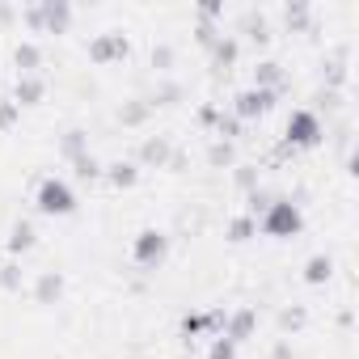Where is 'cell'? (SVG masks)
<instances>
[{"label":"cell","mask_w":359,"mask_h":359,"mask_svg":"<svg viewBox=\"0 0 359 359\" xmlns=\"http://www.w3.org/2000/svg\"><path fill=\"white\" fill-rule=\"evenodd\" d=\"M258 229H262L266 237H275V241H292V237H300V229H304V212H300V203H292V199H271L266 212H262V220H258Z\"/></svg>","instance_id":"6da1fadb"},{"label":"cell","mask_w":359,"mask_h":359,"mask_svg":"<svg viewBox=\"0 0 359 359\" xmlns=\"http://www.w3.org/2000/svg\"><path fill=\"white\" fill-rule=\"evenodd\" d=\"M34 208L43 216H72L76 212V191L64 182V177H43L34 191Z\"/></svg>","instance_id":"7a4b0ae2"},{"label":"cell","mask_w":359,"mask_h":359,"mask_svg":"<svg viewBox=\"0 0 359 359\" xmlns=\"http://www.w3.org/2000/svg\"><path fill=\"white\" fill-rule=\"evenodd\" d=\"M325 140V127L313 110H292L287 127H283V144L287 148H317Z\"/></svg>","instance_id":"3957f363"},{"label":"cell","mask_w":359,"mask_h":359,"mask_svg":"<svg viewBox=\"0 0 359 359\" xmlns=\"http://www.w3.org/2000/svg\"><path fill=\"white\" fill-rule=\"evenodd\" d=\"M165 258H169V237H165L161 229H144V233H135V241H131V262H135V266L156 271Z\"/></svg>","instance_id":"277c9868"},{"label":"cell","mask_w":359,"mask_h":359,"mask_svg":"<svg viewBox=\"0 0 359 359\" xmlns=\"http://www.w3.org/2000/svg\"><path fill=\"white\" fill-rule=\"evenodd\" d=\"M275 102H279V93H271V89H241L237 97H233V118L237 123H254V118H262V114H271L275 110Z\"/></svg>","instance_id":"5b68a950"},{"label":"cell","mask_w":359,"mask_h":359,"mask_svg":"<svg viewBox=\"0 0 359 359\" xmlns=\"http://www.w3.org/2000/svg\"><path fill=\"white\" fill-rule=\"evenodd\" d=\"M131 51V43H127V34H118V30H106V34H97L93 43H89V60L93 64H114V60H123Z\"/></svg>","instance_id":"8992f818"},{"label":"cell","mask_w":359,"mask_h":359,"mask_svg":"<svg viewBox=\"0 0 359 359\" xmlns=\"http://www.w3.org/2000/svg\"><path fill=\"white\" fill-rule=\"evenodd\" d=\"M39 13H43V34H64L72 26V5L68 0H43Z\"/></svg>","instance_id":"52a82bcc"},{"label":"cell","mask_w":359,"mask_h":359,"mask_svg":"<svg viewBox=\"0 0 359 359\" xmlns=\"http://www.w3.org/2000/svg\"><path fill=\"white\" fill-rule=\"evenodd\" d=\"M254 330H258V313H254V309H237V313H229V317H224V330H220V334H224L229 342H237V346H241Z\"/></svg>","instance_id":"ba28073f"},{"label":"cell","mask_w":359,"mask_h":359,"mask_svg":"<svg viewBox=\"0 0 359 359\" xmlns=\"http://www.w3.org/2000/svg\"><path fill=\"white\" fill-rule=\"evenodd\" d=\"M102 177H106L114 191H131V187L140 182V165H135V161H110V165L102 169Z\"/></svg>","instance_id":"9c48e42d"},{"label":"cell","mask_w":359,"mask_h":359,"mask_svg":"<svg viewBox=\"0 0 359 359\" xmlns=\"http://www.w3.org/2000/svg\"><path fill=\"white\" fill-rule=\"evenodd\" d=\"M43 93H47V81L34 72V76H18V89H13V102L18 106H39L43 102Z\"/></svg>","instance_id":"30bf717a"},{"label":"cell","mask_w":359,"mask_h":359,"mask_svg":"<svg viewBox=\"0 0 359 359\" xmlns=\"http://www.w3.org/2000/svg\"><path fill=\"white\" fill-rule=\"evenodd\" d=\"M169 156H173V148H169V140L165 135H148L144 144H140V165H169Z\"/></svg>","instance_id":"8fae6325"},{"label":"cell","mask_w":359,"mask_h":359,"mask_svg":"<svg viewBox=\"0 0 359 359\" xmlns=\"http://www.w3.org/2000/svg\"><path fill=\"white\" fill-rule=\"evenodd\" d=\"M237 55H241V43H237L233 34H220V39L212 43V68H224V72H229V68L237 64Z\"/></svg>","instance_id":"7c38bea8"},{"label":"cell","mask_w":359,"mask_h":359,"mask_svg":"<svg viewBox=\"0 0 359 359\" xmlns=\"http://www.w3.org/2000/svg\"><path fill=\"white\" fill-rule=\"evenodd\" d=\"M34 241H39V233H34V224H30V220H18V224L9 229V254H13V258L30 254V250H34Z\"/></svg>","instance_id":"4fadbf2b"},{"label":"cell","mask_w":359,"mask_h":359,"mask_svg":"<svg viewBox=\"0 0 359 359\" xmlns=\"http://www.w3.org/2000/svg\"><path fill=\"white\" fill-rule=\"evenodd\" d=\"M60 296H64V275L60 271H43L39 283H34V300L39 304H55Z\"/></svg>","instance_id":"5bb4252c"},{"label":"cell","mask_w":359,"mask_h":359,"mask_svg":"<svg viewBox=\"0 0 359 359\" xmlns=\"http://www.w3.org/2000/svg\"><path fill=\"white\" fill-rule=\"evenodd\" d=\"M13 64H18V76H34V72L43 68V51H39V43H18Z\"/></svg>","instance_id":"9a60e30c"},{"label":"cell","mask_w":359,"mask_h":359,"mask_svg":"<svg viewBox=\"0 0 359 359\" xmlns=\"http://www.w3.org/2000/svg\"><path fill=\"white\" fill-rule=\"evenodd\" d=\"M254 89H271V93H283V68L275 60H262L254 68Z\"/></svg>","instance_id":"2e32d148"},{"label":"cell","mask_w":359,"mask_h":359,"mask_svg":"<svg viewBox=\"0 0 359 359\" xmlns=\"http://www.w3.org/2000/svg\"><path fill=\"white\" fill-rule=\"evenodd\" d=\"M330 275H334V258H330V254H313V258L304 262V283L321 287V283H330Z\"/></svg>","instance_id":"e0dca14e"},{"label":"cell","mask_w":359,"mask_h":359,"mask_svg":"<svg viewBox=\"0 0 359 359\" xmlns=\"http://www.w3.org/2000/svg\"><path fill=\"white\" fill-rule=\"evenodd\" d=\"M250 237H258V216H233L229 220V241L233 245H245Z\"/></svg>","instance_id":"ac0fdd59"},{"label":"cell","mask_w":359,"mask_h":359,"mask_svg":"<svg viewBox=\"0 0 359 359\" xmlns=\"http://www.w3.org/2000/svg\"><path fill=\"white\" fill-rule=\"evenodd\" d=\"M72 169H76V177H81V182H97L106 165H102L93 152H85V156H76V161H72Z\"/></svg>","instance_id":"d6986e66"},{"label":"cell","mask_w":359,"mask_h":359,"mask_svg":"<svg viewBox=\"0 0 359 359\" xmlns=\"http://www.w3.org/2000/svg\"><path fill=\"white\" fill-rule=\"evenodd\" d=\"M85 144H89V135H85V131H68V135L60 140V152H64L68 161H76V156H85V152H89Z\"/></svg>","instance_id":"ffe728a7"},{"label":"cell","mask_w":359,"mask_h":359,"mask_svg":"<svg viewBox=\"0 0 359 359\" xmlns=\"http://www.w3.org/2000/svg\"><path fill=\"white\" fill-rule=\"evenodd\" d=\"M148 114H152V102H127V106L118 110V118H123L127 127H140Z\"/></svg>","instance_id":"44dd1931"},{"label":"cell","mask_w":359,"mask_h":359,"mask_svg":"<svg viewBox=\"0 0 359 359\" xmlns=\"http://www.w3.org/2000/svg\"><path fill=\"white\" fill-rule=\"evenodd\" d=\"M283 22H287V30H300V26L309 22V5H304V0H292V5H283Z\"/></svg>","instance_id":"7402d4cb"},{"label":"cell","mask_w":359,"mask_h":359,"mask_svg":"<svg viewBox=\"0 0 359 359\" xmlns=\"http://www.w3.org/2000/svg\"><path fill=\"white\" fill-rule=\"evenodd\" d=\"M208 359H237V342H229L224 334H216L212 346H208Z\"/></svg>","instance_id":"603a6c76"},{"label":"cell","mask_w":359,"mask_h":359,"mask_svg":"<svg viewBox=\"0 0 359 359\" xmlns=\"http://www.w3.org/2000/svg\"><path fill=\"white\" fill-rule=\"evenodd\" d=\"M304 321H309V313H304V309H283V313H279V330H283V334L300 330Z\"/></svg>","instance_id":"cb8c5ba5"},{"label":"cell","mask_w":359,"mask_h":359,"mask_svg":"<svg viewBox=\"0 0 359 359\" xmlns=\"http://www.w3.org/2000/svg\"><path fill=\"white\" fill-rule=\"evenodd\" d=\"M18 114H22V106H18L13 97H5V102H0V131H9V127L18 123Z\"/></svg>","instance_id":"d4e9b609"},{"label":"cell","mask_w":359,"mask_h":359,"mask_svg":"<svg viewBox=\"0 0 359 359\" xmlns=\"http://www.w3.org/2000/svg\"><path fill=\"white\" fill-rule=\"evenodd\" d=\"M208 161H212V165H229V161H233V144H229V140H216V144L208 148Z\"/></svg>","instance_id":"484cf974"},{"label":"cell","mask_w":359,"mask_h":359,"mask_svg":"<svg viewBox=\"0 0 359 359\" xmlns=\"http://www.w3.org/2000/svg\"><path fill=\"white\" fill-rule=\"evenodd\" d=\"M245 30L258 39V43H266L271 34H266V22H262V13H245Z\"/></svg>","instance_id":"4316f807"},{"label":"cell","mask_w":359,"mask_h":359,"mask_svg":"<svg viewBox=\"0 0 359 359\" xmlns=\"http://www.w3.org/2000/svg\"><path fill=\"white\" fill-rule=\"evenodd\" d=\"M169 64H173V51H169L165 43H161V47H152V68H156V72H165Z\"/></svg>","instance_id":"83f0119b"},{"label":"cell","mask_w":359,"mask_h":359,"mask_svg":"<svg viewBox=\"0 0 359 359\" xmlns=\"http://www.w3.org/2000/svg\"><path fill=\"white\" fill-rule=\"evenodd\" d=\"M220 13H224V5H220V0H203V5H199V18H203L208 26H212V22H216Z\"/></svg>","instance_id":"f1b7e54d"},{"label":"cell","mask_w":359,"mask_h":359,"mask_svg":"<svg viewBox=\"0 0 359 359\" xmlns=\"http://www.w3.org/2000/svg\"><path fill=\"white\" fill-rule=\"evenodd\" d=\"M195 39H199V43H203L208 51H212V43L220 39V30H216V26H208V22H199V30H195Z\"/></svg>","instance_id":"f546056e"},{"label":"cell","mask_w":359,"mask_h":359,"mask_svg":"<svg viewBox=\"0 0 359 359\" xmlns=\"http://www.w3.org/2000/svg\"><path fill=\"white\" fill-rule=\"evenodd\" d=\"M0 283H5V287L13 292V287L22 283V275H18V266H5V271H0Z\"/></svg>","instance_id":"4dcf8cb0"},{"label":"cell","mask_w":359,"mask_h":359,"mask_svg":"<svg viewBox=\"0 0 359 359\" xmlns=\"http://www.w3.org/2000/svg\"><path fill=\"white\" fill-rule=\"evenodd\" d=\"M199 123H203V127H216V123H220V110H216V106H203V110H199Z\"/></svg>","instance_id":"1f68e13d"},{"label":"cell","mask_w":359,"mask_h":359,"mask_svg":"<svg viewBox=\"0 0 359 359\" xmlns=\"http://www.w3.org/2000/svg\"><path fill=\"white\" fill-rule=\"evenodd\" d=\"M237 182H241V191L254 187V165H241V169H237Z\"/></svg>","instance_id":"d6a6232c"},{"label":"cell","mask_w":359,"mask_h":359,"mask_svg":"<svg viewBox=\"0 0 359 359\" xmlns=\"http://www.w3.org/2000/svg\"><path fill=\"white\" fill-rule=\"evenodd\" d=\"M0 18H9V9H0Z\"/></svg>","instance_id":"836d02e7"}]
</instances>
